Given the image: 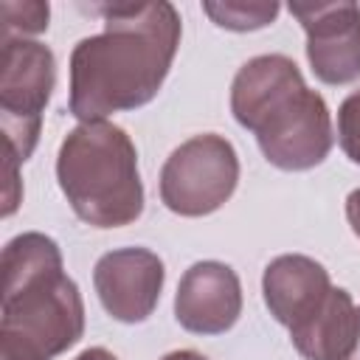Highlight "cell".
Returning <instances> with one entry per match:
<instances>
[{"mask_svg":"<svg viewBox=\"0 0 360 360\" xmlns=\"http://www.w3.org/2000/svg\"><path fill=\"white\" fill-rule=\"evenodd\" d=\"M96 11L104 14V31L84 37L70 53V112L82 124L149 104L180 45V14L166 0Z\"/></svg>","mask_w":360,"mask_h":360,"instance_id":"1","label":"cell"},{"mask_svg":"<svg viewBox=\"0 0 360 360\" xmlns=\"http://www.w3.org/2000/svg\"><path fill=\"white\" fill-rule=\"evenodd\" d=\"M0 360H53L84 332V304L65 276L59 245L20 233L3 248Z\"/></svg>","mask_w":360,"mask_h":360,"instance_id":"2","label":"cell"},{"mask_svg":"<svg viewBox=\"0 0 360 360\" xmlns=\"http://www.w3.org/2000/svg\"><path fill=\"white\" fill-rule=\"evenodd\" d=\"M231 112L256 135L262 155L276 169L307 172L332 149L329 107L304 84L290 56L264 53L245 62L231 84Z\"/></svg>","mask_w":360,"mask_h":360,"instance_id":"3","label":"cell"},{"mask_svg":"<svg viewBox=\"0 0 360 360\" xmlns=\"http://www.w3.org/2000/svg\"><path fill=\"white\" fill-rule=\"evenodd\" d=\"M56 180L76 217L96 228L129 225L143 211L135 143L110 121H84L68 132Z\"/></svg>","mask_w":360,"mask_h":360,"instance_id":"4","label":"cell"},{"mask_svg":"<svg viewBox=\"0 0 360 360\" xmlns=\"http://www.w3.org/2000/svg\"><path fill=\"white\" fill-rule=\"evenodd\" d=\"M56 82V62L48 45L25 37H3L0 56V127L6 146L28 160L42 127V110Z\"/></svg>","mask_w":360,"mask_h":360,"instance_id":"5","label":"cell"},{"mask_svg":"<svg viewBox=\"0 0 360 360\" xmlns=\"http://www.w3.org/2000/svg\"><path fill=\"white\" fill-rule=\"evenodd\" d=\"M239 183L231 141L205 132L180 143L160 169V200L180 217H205L225 205Z\"/></svg>","mask_w":360,"mask_h":360,"instance_id":"6","label":"cell"},{"mask_svg":"<svg viewBox=\"0 0 360 360\" xmlns=\"http://www.w3.org/2000/svg\"><path fill=\"white\" fill-rule=\"evenodd\" d=\"M290 11L307 31V59L321 82L360 79V8L354 3H290Z\"/></svg>","mask_w":360,"mask_h":360,"instance_id":"7","label":"cell"},{"mask_svg":"<svg viewBox=\"0 0 360 360\" xmlns=\"http://www.w3.org/2000/svg\"><path fill=\"white\" fill-rule=\"evenodd\" d=\"M163 262L146 248L110 250L96 262L93 284L101 307L121 323L146 321L163 290Z\"/></svg>","mask_w":360,"mask_h":360,"instance_id":"8","label":"cell"},{"mask_svg":"<svg viewBox=\"0 0 360 360\" xmlns=\"http://www.w3.org/2000/svg\"><path fill=\"white\" fill-rule=\"evenodd\" d=\"M242 315V284L222 262L191 264L174 295V318L194 335H222Z\"/></svg>","mask_w":360,"mask_h":360,"instance_id":"9","label":"cell"},{"mask_svg":"<svg viewBox=\"0 0 360 360\" xmlns=\"http://www.w3.org/2000/svg\"><path fill=\"white\" fill-rule=\"evenodd\" d=\"M329 290L332 281L326 267L309 256L287 253L264 267V278H262L264 304L270 315L287 329L309 318L323 304Z\"/></svg>","mask_w":360,"mask_h":360,"instance_id":"10","label":"cell"},{"mask_svg":"<svg viewBox=\"0 0 360 360\" xmlns=\"http://www.w3.org/2000/svg\"><path fill=\"white\" fill-rule=\"evenodd\" d=\"M290 338L304 360H352L360 338V309L346 290L332 287L323 304L290 329Z\"/></svg>","mask_w":360,"mask_h":360,"instance_id":"11","label":"cell"},{"mask_svg":"<svg viewBox=\"0 0 360 360\" xmlns=\"http://www.w3.org/2000/svg\"><path fill=\"white\" fill-rule=\"evenodd\" d=\"M202 11L228 31H256L276 20L278 3H202Z\"/></svg>","mask_w":360,"mask_h":360,"instance_id":"12","label":"cell"},{"mask_svg":"<svg viewBox=\"0 0 360 360\" xmlns=\"http://www.w3.org/2000/svg\"><path fill=\"white\" fill-rule=\"evenodd\" d=\"M48 17H51V8L48 3H39V0H22V3H0V22H3V37H11V34H42L48 28Z\"/></svg>","mask_w":360,"mask_h":360,"instance_id":"13","label":"cell"},{"mask_svg":"<svg viewBox=\"0 0 360 360\" xmlns=\"http://www.w3.org/2000/svg\"><path fill=\"white\" fill-rule=\"evenodd\" d=\"M338 141L349 160L360 163V90L352 93L338 110Z\"/></svg>","mask_w":360,"mask_h":360,"instance_id":"14","label":"cell"},{"mask_svg":"<svg viewBox=\"0 0 360 360\" xmlns=\"http://www.w3.org/2000/svg\"><path fill=\"white\" fill-rule=\"evenodd\" d=\"M22 160L14 155V149L11 146H6V166H3V172H6V188H3V217H11L14 214V208H17V202H20V197H22V188H20V177H17V166H20Z\"/></svg>","mask_w":360,"mask_h":360,"instance_id":"15","label":"cell"},{"mask_svg":"<svg viewBox=\"0 0 360 360\" xmlns=\"http://www.w3.org/2000/svg\"><path fill=\"white\" fill-rule=\"evenodd\" d=\"M346 219H349L352 231L360 236V188H354V191L346 197Z\"/></svg>","mask_w":360,"mask_h":360,"instance_id":"16","label":"cell"},{"mask_svg":"<svg viewBox=\"0 0 360 360\" xmlns=\"http://www.w3.org/2000/svg\"><path fill=\"white\" fill-rule=\"evenodd\" d=\"M76 360H118L112 352H107V349H101V346H93V349H84Z\"/></svg>","mask_w":360,"mask_h":360,"instance_id":"17","label":"cell"},{"mask_svg":"<svg viewBox=\"0 0 360 360\" xmlns=\"http://www.w3.org/2000/svg\"><path fill=\"white\" fill-rule=\"evenodd\" d=\"M160 360H205L200 352H191V349H180V352H169L166 357H160Z\"/></svg>","mask_w":360,"mask_h":360,"instance_id":"18","label":"cell"}]
</instances>
